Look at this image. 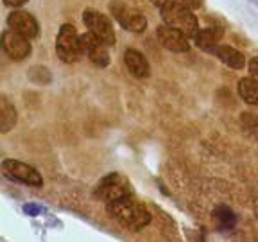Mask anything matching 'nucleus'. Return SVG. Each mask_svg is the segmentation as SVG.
<instances>
[{
    "label": "nucleus",
    "instance_id": "5",
    "mask_svg": "<svg viewBox=\"0 0 258 242\" xmlns=\"http://www.w3.org/2000/svg\"><path fill=\"white\" fill-rule=\"evenodd\" d=\"M109 13L129 32H144L147 29V20H145L144 13L124 4L120 0H113L109 4Z\"/></svg>",
    "mask_w": 258,
    "mask_h": 242
},
{
    "label": "nucleus",
    "instance_id": "4",
    "mask_svg": "<svg viewBox=\"0 0 258 242\" xmlns=\"http://www.w3.org/2000/svg\"><path fill=\"white\" fill-rule=\"evenodd\" d=\"M131 196V183L122 174L111 172L104 176L95 187V198L104 201L106 205L113 201H118L122 198Z\"/></svg>",
    "mask_w": 258,
    "mask_h": 242
},
{
    "label": "nucleus",
    "instance_id": "17",
    "mask_svg": "<svg viewBox=\"0 0 258 242\" xmlns=\"http://www.w3.org/2000/svg\"><path fill=\"white\" fill-rule=\"evenodd\" d=\"M214 219L217 221V224L221 226L222 230H231L235 222H237V217H235V214L228 206H217L214 210Z\"/></svg>",
    "mask_w": 258,
    "mask_h": 242
},
{
    "label": "nucleus",
    "instance_id": "9",
    "mask_svg": "<svg viewBox=\"0 0 258 242\" xmlns=\"http://www.w3.org/2000/svg\"><path fill=\"white\" fill-rule=\"evenodd\" d=\"M81 45H83V54H85L95 67L104 69V67L109 65L108 45L99 40L97 36H93L90 31L86 32V34H81Z\"/></svg>",
    "mask_w": 258,
    "mask_h": 242
},
{
    "label": "nucleus",
    "instance_id": "15",
    "mask_svg": "<svg viewBox=\"0 0 258 242\" xmlns=\"http://www.w3.org/2000/svg\"><path fill=\"white\" fill-rule=\"evenodd\" d=\"M16 124V109L11 102L8 101V97H0V131L2 133H9Z\"/></svg>",
    "mask_w": 258,
    "mask_h": 242
},
{
    "label": "nucleus",
    "instance_id": "1",
    "mask_svg": "<svg viewBox=\"0 0 258 242\" xmlns=\"http://www.w3.org/2000/svg\"><path fill=\"white\" fill-rule=\"evenodd\" d=\"M106 210H108V214L111 215L115 221L120 222L127 230L138 231L151 222L149 210L145 208L140 201L131 198V196L118 199V201L108 203Z\"/></svg>",
    "mask_w": 258,
    "mask_h": 242
},
{
    "label": "nucleus",
    "instance_id": "3",
    "mask_svg": "<svg viewBox=\"0 0 258 242\" xmlns=\"http://www.w3.org/2000/svg\"><path fill=\"white\" fill-rule=\"evenodd\" d=\"M56 52L63 63H77L83 54V45H81V36L77 34L76 27L70 24H63L59 27L56 38Z\"/></svg>",
    "mask_w": 258,
    "mask_h": 242
},
{
    "label": "nucleus",
    "instance_id": "14",
    "mask_svg": "<svg viewBox=\"0 0 258 242\" xmlns=\"http://www.w3.org/2000/svg\"><path fill=\"white\" fill-rule=\"evenodd\" d=\"M222 29L208 27V29H199V32L194 36V43L198 45L205 52H215V48L219 47L222 38Z\"/></svg>",
    "mask_w": 258,
    "mask_h": 242
},
{
    "label": "nucleus",
    "instance_id": "12",
    "mask_svg": "<svg viewBox=\"0 0 258 242\" xmlns=\"http://www.w3.org/2000/svg\"><path fill=\"white\" fill-rule=\"evenodd\" d=\"M124 63L129 74H133L138 79H147L151 76V65L147 61V57L142 52H138V50H135V48H127L124 52Z\"/></svg>",
    "mask_w": 258,
    "mask_h": 242
},
{
    "label": "nucleus",
    "instance_id": "11",
    "mask_svg": "<svg viewBox=\"0 0 258 242\" xmlns=\"http://www.w3.org/2000/svg\"><path fill=\"white\" fill-rule=\"evenodd\" d=\"M156 38L167 50H172V52H188L190 48L188 36H186L185 32L170 27V25L167 24L160 25L156 29Z\"/></svg>",
    "mask_w": 258,
    "mask_h": 242
},
{
    "label": "nucleus",
    "instance_id": "6",
    "mask_svg": "<svg viewBox=\"0 0 258 242\" xmlns=\"http://www.w3.org/2000/svg\"><path fill=\"white\" fill-rule=\"evenodd\" d=\"M2 172H4L6 177L15 179V182H20V183H24V185H31V187L43 185L41 174L32 165L25 163V161L8 158V160L2 161Z\"/></svg>",
    "mask_w": 258,
    "mask_h": 242
},
{
    "label": "nucleus",
    "instance_id": "8",
    "mask_svg": "<svg viewBox=\"0 0 258 242\" xmlns=\"http://www.w3.org/2000/svg\"><path fill=\"white\" fill-rule=\"evenodd\" d=\"M2 50L6 52V56L13 61H24L31 56L32 47H31V40L18 32L11 31H4L2 34Z\"/></svg>",
    "mask_w": 258,
    "mask_h": 242
},
{
    "label": "nucleus",
    "instance_id": "10",
    "mask_svg": "<svg viewBox=\"0 0 258 242\" xmlns=\"http://www.w3.org/2000/svg\"><path fill=\"white\" fill-rule=\"evenodd\" d=\"M8 27L11 31L18 32L22 36L29 38H36L40 34V25H38L36 18L27 11H22V9H15L11 15L8 16Z\"/></svg>",
    "mask_w": 258,
    "mask_h": 242
},
{
    "label": "nucleus",
    "instance_id": "20",
    "mask_svg": "<svg viewBox=\"0 0 258 242\" xmlns=\"http://www.w3.org/2000/svg\"><path fill=\"white\" fill-rule=\"evenodd\" d=\"M29 0H4V4L9 8H22L24 4H27Z\"/></svg>",
    "mask_w": 258,
    "mask_h": 242
},
{
    "label": "nucleus",
    "instance_id": "18",
    "mask_svg": "<svg viewBox=\"0 0 258 242\" xmlns=\"http://www.w3.org/2000/svg\"><path fill=\"white\" fill-rule=\"evenodd\" d=\"M156 8H163V6H167V4H172V2H177V4H185V6H188L190 9H198V8H201V4H203V0H151Z\"/></svg>",
    "mask_w": 258,
    "mask_h": 242
},
{
    "label": "nucleus",
    "instance_id": "7",
    "mask_svg": "<svg viewBox=\"0 0 258 242\" xmlns=\"http://www.w3.org/2000/svg\"><path fill=\"white\" fill-rule=\"evenodd\" d=\"M83 20H85V25L88 27V31L92 32L93 36H97L101 41H104L108 47L117 43L115 29H113L111 20L106 15L95 11V9H86L83 13Z\"/></svg>",
    "mask_w": 258,
    "mask_h": 242
},
{
    "label": "nucleus",
    "instance_id": "19",
    "mask_svg": "<svg viewBox=\"0 0 258 242\" xmlns=\"http://www.w3.org/2000/svg\"><path fill=\"white\" fill-rule=\"evenodd\" d=\"M247 69H249L251 77L258 79V56H256V57H253V59L249 61V65H247Z\"/></svg>",
    "mask_w": 258,
    "mask_h": 242
},
{
    "label": "nucleus",
    "instance_id": "13",
    "mask_svg": "<svg viewBox=\"0 0 258 242\" xmlns=\"http://www.w3.org/2000/svg\"><path fill=\"white\" fill-rule=\"evenodd\" d=\"M214 54L226 65V67H230V69H235V70H242L247 63L246 56H244L240 50H237L235 47H231V45L219 43V47L215 48Z\"/></svg>",
    "mask_w": 258,
    "mask_h": 242
},
{
    "label": "nucleus",
    "instance_id": "2",
    "mask_svg": "<svg viewBox=\"0 0 258 242\" xmlns=\"http://www.w3.org/2000/svg\"><path fill=\"white\" fill-rule=\"evenodd\" d=\"M160 11H161V18H163V24L185 32L188 38H194L199 32L198 16L194 15L188 6L172 2V4H167L163 8H160Z\"/></svg>",
    "mask_w": 258,
    "mask_h": 242
},
{
    "label": "nucleus",
    "instance_id": "16",
    "mask_svg": "<svg viewBox=\"0 0 258 242\" xmlns=\"http://www.w3.org/2000/svg\"><path fill=\"white\" fill-rule=\"evenodd\" d=\"M238 95L247 104L258 106V79L249 76L238 81Z\"/></svg>",
    "mask_w": 258,
    "mask_h": 242
}]
</instances>
